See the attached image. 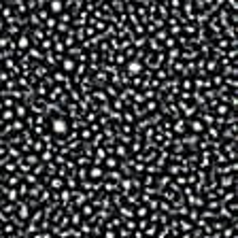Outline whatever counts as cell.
<instances>
[{
  "mask_svg": "<svg viewBox=\"0 0 238 238\" xmlns=\"http://www.w3.org/2000/svg\"><path fill=\"white\" fill-rule=\"evenodd\" d=\"M51 128H53L55 134H62V132L68 130V123H66L64 119H53V121H51Z\"/></svg>",
  "mask_w": 238,
  "mask_h": 238,
  "instance_id": "cell-1",
  "label": "cell"
},
{
  "mask_svg": "<svg viewBox=\"0 0 238 238\" xmlns=\"http://www.w3.org/2000/svg\"><path fill=\"white\" fill-rule=\"evenodd\" d=\"M49 7H51V11H60V9H62V2H60V0H51Z\"/></svg>",
  "mask_w": 238,
  "mask_h": 238,
  "instance_id": "cell-2",
  "label": "cell"
},
{
  "mask_svg": "<svg viewBox=\"0 0 238 238\" xmlns=\"http://www.w3.org/2000/svg\"><path fill=\"white\" fill-rule=\"evenodd\" d=\"M64 68H66V70H72V62H70V60H68V62H64Z\"/></svg>",
  "mask_w": 238,
  "mask_h": 238,
  "instance_id": "cell-3",
  "label": "cell"
}]
</instances>
